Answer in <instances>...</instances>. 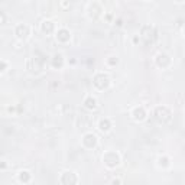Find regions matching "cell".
<instances>
[{
	"label": "cell",
	"mask_w": 185,
	"mask_h": 185,
	"mask_svg": "<svg viewBox=\"0 0 185 185\" xmlns=\"http://www.w3.org/2000/svg\"><path fill=\"white\" fill-rule=\"evenodd\" d=\"M135 119L136 120H143V119H145V111H143V109H136L135 110Z\"/></svg>",
	"instance_id": "cell-1"
},
{
	"label": "cell",
	"mask_w": 185,
	"mask_h": 185,
	"mask_svg": "<svg viewBox=\"0 0 185 185\" xmlns=\"http://www.w3.org/2000/svg\"><path fill=\"white\" fill-rule=\"evenodd\" d=\"M100 129H101V130H109V129H110V127H109V122H107V120H106V122H104V120H101Z\"/></svg>",
	"instance_id": "cell-2"
},
{
	"label": "cell",
	"mask_w": 185,
	"mask_h": 185,
	"mask_svg": "<svg viewBox=\"0 0 185 185\" xmlns=\"http://www.w3.org/2000/svg\"><path fill=\"white\" fill-rule=\"evenodd\" d=\"M87 103H88V104H87V107H88V109H94V107H95V104H97V101L94 100V98H92V100L90 98Z\"/></svg>",
	"instance_id": "cell-3"
}]
</instances>
